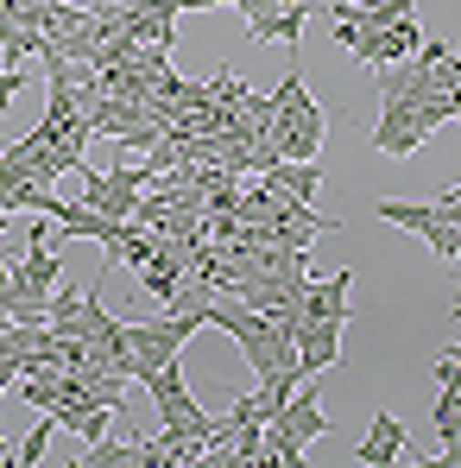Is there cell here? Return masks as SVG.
Here are the masks:
<instances>
[{
    "instance_id": "13",
    "label": "cell",
    "mask_w": 461,
    "mask_h": 468,
    "mask_svg": "<svg viewBox=\"0 0 461 468\" xmlns=\"http://www.w3.org/2000/svg\"><path fill=\"white\" fill-rule=\"evenodd\" d=\"M436 380L461 392V348H443V355H436Z\"/></svg>"
},
{
    "instance_id": "4",
    "label": "cell",
    "mask_w": 461,
    "mask_h": 468,
    "mask_svg": "<svg viewBox=\"0 0 461 468\" xmlns=\"http://www.w3.org/2000/svg\"><path fill=\"white\" fill-rule=\"evenodd\" d=\"M82 203H89L95 216H108V222H133V216H140V190H133L120 171H89Z\"/></svg>"
},
{
    "instance_id": "11",
    "label": "cell",
    "mask_w": 461,
    "mask_h": 468,
    "mask_svg": "<svg viewBox=\"0 0 461 468\" xmlns=\"http://www.w3.org/2000/svg\"><path fill=\"white\" fill-rule=\"evenodd\" d=\"M82 468H140V456H133V443L101 437V443H82Z\"/></svg>"
},
{
    "instance_id": "6",
    "label": "cell",
    "mask_w": 461,
    "mask_h": 468,
    "mask_svg": "<svg viewBox=\"0 0 461 468\" xmlns=\"http://www.w3.org/2000/svg\"><path fill=\"white\" fill-rule=\"evenodd\" d=\"M348 298H354V266L329 272L322 285H316V279H304V292H298V316H329V323H348Z\"/></svg>"
},
{
    "instance_id": "14",
    "label": "cell",
    "mask_w": 461,
    "mask_h": 468,
    "mask_svg": "<svg viewBox=\"0 0 461 468\" xmlns=\"http://www.w3.org/2000/svg\"><path fill=\"white\" fill-rule=\"evenodd\" d=\"M183 6H234V0H183Z\"/></svg>"
},
{
    "instance_id": "7",
    "label": "cell",
    "mask_w": 461,
    "mask_h": 468,
    "mask_svg": "<svg viewBox=\"0 0 461 468\" xmlns=\"http://www.w3.org/2000/svg\"><path fill=\"white\" fill-rule=\"evenodd\" d=\"M341 329H348V323H329V316H304V323H298V367H304V374H329V367H335Z\"/></svg>"
},
{
    "instance_id": "9",
    "label": "cell",
    "mask_w": 461,
    "mask_h": 468,
    "mask_svg": "<svg viewBox=\"0 0 461 468\" xmlns=\"http://www.w3.org/2000/svg\"><path fill=\"white\" fill-rule=\"evenodd\" d=\"M266 184H272V190H285V197L316 203V190H322V165H316V158H278V165L266 171Z\"/></svg>"
},
{
    "instance_id": "15",
    "label": "cell",
    "mask_w": 461,
    "mask_h": 468,
    "mask_svg": "<svg viewBox=\"0 0 461 468\" xmlns=\"http://www.w3.org/2000/svg\"><path fill=\"white\" fill-rule=\"evenodd\" d=\"M278 6H309V0H278Z\"/></svg>"
},
{
    "instance_id": "5",
    "label": "cell",
    "mask_w": 461,
    "mask_h": 468,
    "mask_svg": "<svg viewBox=\"0 0 461 468\" xmlns=\"http://www.w3.org/2000/svg\"><path fill=\"white\" fill-rule=\"evenodd\" d=\"M411 456V443H404V424L392 418V411H373V431L354 443V468H398Z\"/></svg>"
},
{
    "instance_id": "1",
    "label": "cell",
    "mask_w": 461,
    "mask_h": 468,
    "mask_svg": "<svg viewBox=\"0 0 461 468\" xmlns=\"http://www.w3.org/2000/svg\"><path fill=\"white\" fill-rule=\"evenodd\" d=\"M196 329H209L196 311H164L158 323H127L133 380H140V374H152V367H164V361H177V355H183V342H190Z\"/></svg>"
},
{
    "instance_id": "3",
    "label": "cell",
    "mask_w": 461,
    "mask_h": 468,
    "mask_svg": "<svg viewBox=\"0 0 461 468\" xmlns=\"http://www.w3.org/2000/svg\"><path fill=\"white\" fill-rule=\"evenodd\" d=\"M266 424H278V431H285L291 443H304V450L316 437H329V418H322V399H316V374H304V380L291 387V399H285Z\"/></svg>"
},
{
    "instance_id": "8",
    "label": "cell",
    "mask_w": 461,
    "mask_h": 468,
    "mask_svg": "<svg viewBox=\"0 0 461 468\" xmlns=\"http://www.w3.org/2000/svg\"><path fill=\"white\" fill-rule=\"evenodd\" d=\"M246 38L259 45V38H272V45H285L291 58L304 51V6H272V13H253L246 19Z\"/></svg>"
},
{
    "instance_id": "10",
    "label": "cell",
    "mask_w": 461,
    "mask_h": 468,
    "mask_svg": "<svg viewBox=\"0 0 461 468\" xmlns=\"http://www.w3.org/2000/svg\"><path fill=\"white\" fill-rule=\"evenodd\" d=\"M51 431H58V418L51 411H38V424L26 431V443L6 456V468H45V443H51Z\"/></svg>"
},
{
    "instance_id": "2",
    "label": "cell",
    "mask_w": 461,
    "mask_h": 468,
    "mask_svg": "<svg viewBox=\"0 0 461 468\" xmlns=\"http://www.w3.org/2000/svg\"><path fill=\"white\" fill-rule=\"evenodd\" d=\"M436 127L424 121V108H404V101H380V127H373V153L380 158H411Z\"/></svg>"
},
{
    "instance_id": "12",
    "label": "cell",
    "mask_w": 461,
    "mask_h": 468,
    "mask_svg": "<svg viewBox=\"0 0 461 468\" xmlns=\"http://www.w3.org/2000/svg\"><path fill=\"white\" fill-rule=\"evenodd\" d=\"M436 443H461V392L456 387L436 392Z\"/></svg>"
}]
</instances>
